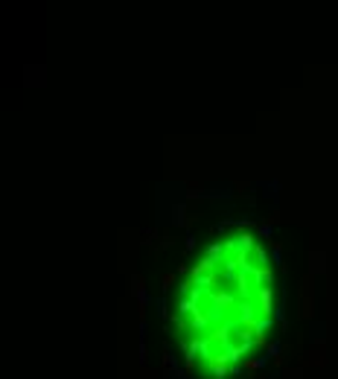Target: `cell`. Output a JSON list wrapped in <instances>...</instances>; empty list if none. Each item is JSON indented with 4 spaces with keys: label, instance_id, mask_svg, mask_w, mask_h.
<instances>
[{
    "label": "cell",
    "instance_id": "obj_1",
    "mask_svg": "<svg viewBox=\"0 0 338 379\" xmlns=\"http://www.w3.org/2000/svg\"><path fill=\"white\" fill-rule=\"evenodd\" d=\"M257 368H260V362H257V359H245V371H248V374H254Z\"/></svg>",
    "mask_w": 338,
    "mask_h": 379
}]
</instances>
